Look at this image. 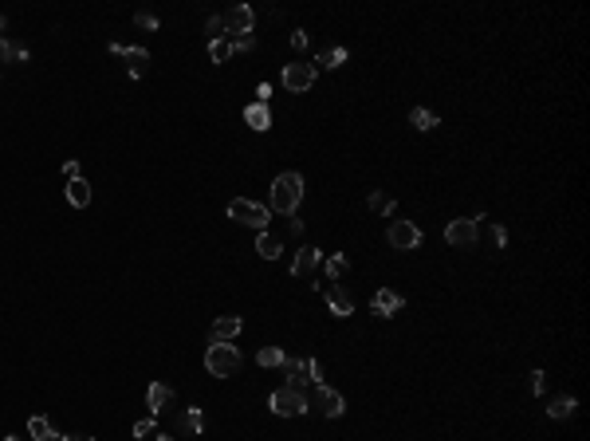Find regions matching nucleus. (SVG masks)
<instances>
[{
    "label": "nucleus",
    "instance_id": "f257e3e1",
    "mask_svg": "<svg viewBox=\"0 0 590 441\" xmlns=\"http://www.w3.org/2000/svg\"><path fill=\"white\" fill-rule=\"evenodd\" d=\"M299 201H304V178H299V174H291V170L279 174V178L272 181V209L291 217V213L299 209Z\"/></svg>",
    "mask_w": 590,
    "mask_h": 441
},
{
    "label": "nucleus",
    "instance_id": "f03ea898",
    "mask_svg": "<svg viewBox=\"0 0 590 441\" xmlns=\"http://www.w3.org/2000/svg\"><path fill=\"white\" fill-rule=\"evenodd\" d=\"M240 351L232 347V343H209V351H205V371L213 374V378H232L236 371H240Z\"/></svg>",
    "mask_w": 590,
    "mask_h": 441
},
{
    "label": "nucleus",
    "instance_id": "7ed1b4c3",
    "mask_svg": "<svg viewBox=\"0 0 590 441\" xmlns=\"http://www.w3.org/2000/svg\"><path fill=\"white\" fill-rule=\"evenodd\" d=\"M268 217H272V209L260 205V201H248V197H232V201H228V220H236V225L268 233Z\"/></svg>",
    "mask_w": 590,
    "mask_h": 441
},
{
    "label": "nucleus",
    "instance_id": "20e7f679",
    "mask_svg": "<svg viewBox=\"0 0 590 441\" xmlns=\"http://www.w3.org/2000/svg\"><path fill=\"white\" fill-rule=\"evenodd\" d=\"M476 237H481V225H476V217H456L445 225V245L453 248H472L476 245Z\"/></svg>",
    "mask_w": 590,
    "mask_h": 441
},
{
    "label": "nucleus",
    "instance_id": "39448f33",
    "mask_svg": "<svg viewBox=\"0 0 590 441\" xmlns=\"http://www.w3.org/2000/svg\"><path fill=\"white\" fill-rule=\"evenodd\" d=\"M268 406H272V414H279V418H299V414H307L304 390H291V386H284V390L272 394Z\"/></svg>",
    "mask_w": 590,
    "mask_h": 441
},
{
    "label": "nucleus",
    "instance_id": "423d86ee",
    "mask_svg": "<svg viewBox=\"0 0 590 441\" xmlns=\"http://www.w3.org/2000/svg\"><path fill=\"white\" fill-rule=\"evenodd\" d=\"M386 240H390V248H397V253H413V248L422 245V229H417L413 220H390Z\"/></svg>",
    "mask_w": 590,
    "mask_h": 441
},
{
    "label": "nucleus",
    "instance_id": "0eeeda50",
    "mask_svg": "<svg viewBox=\"0 0 590 441\" xmlns=\"http://www.w3.org/2000/svg\"><path fill=\"white\" fill-rule=\"evenodd\" d=\"M284 91L291 95H304L315 87V63H284Z\"/></svg>",
    "mask_w": 590,
    "mask_h": 441
},
{
    "label": "nucleus",
    "instance_id": "6e6552de",
    "mask_svg": "<svg viewBox=\"0 0 590 441\" xmlns=\"http://www.w3.org/2000/svg\"><path fill=\"white\" fill-rule=\"evenodd\" d=\"M315 406H319V414H323V418H338V414H346V398L335 390V386H327V382H319V386H315Z\"/></svg>",
    "mask_w": 590,
    "mask_h": 441
},
{
    "label": "nucleus",
    "instance_id": "1a4fd4ad",
    "mask_svg": "<svg viewBox=\"0 0 590 441\" xmlns=\"http://www.w3.org/2000/svg\"><path fill=\"white\" fill-rule=\"evenodd\" d=\"M220 20H225V36H252V24H256V16H252V9H248V4L228 9Z\"/></svg>",
    "mask_w": 590,
    "mask_h": 441
},
{
    "label": "nucleus",
    "instance_id": "9d476101",
    "mask_svg": "<svg viewBox=\"0 0 590 441\" xmlns=\"http://www.w3.org/2000/svg\"><path fill=\"white\" fill-rule=\"evenodd\" d=\"M110 51H114L118 60H127L130 79H142V75H146V63H150V51H146V48H127V43H110Z\"/></svg>",
    "mask_w": 590,
    "mask_h": 441
},
{
    "label": "nucleus",
    "instance_id": "9b49d317",
    "mask_svg": "<svg viewBox=\"0 0 590 441\" xmlns=\"http://www.w3.org/2000/svg\"><path fill=\"white\" fill-rule=\"evenodd\" d=\"M405 307V299L397 296L394 288H378L374 292V299H370V312L378 315V319H390V315H397Z\"/></svg>",
    "mask_w": 590,
    "mask_h": 441
},
{
    "label": "nucleus",
    "instance_id": "f8f14e48",
    "mask_svg": "<svg viewBox=\"0 0 590 441\" xmlns=\"http://www.w3.org/2000/svg\"><path fill=\"white\" fill-rule=\"evenodd\" d=\"M319 264H323V253L319 248H311V245H304L299 253H295V260H291V276L295 280H304V276H311Z\"/></svg>",
    "mask_w": 590,
    "mask_h": 441
},
{
    "label": "nucleus",
    "instance_id": "ddd939ff",
    "mask_svg": "<svg viewBox=\"0 0 590 441\" xmlns=\"http://www.w3.org/2000/svg\"><path fill=\"white\" fill-rule=\"evenodd\" d=\"M323 296H327V307H331V315H338V319H346V315H354V299L346 296V288H343V284H327V288H323Z\"/></svg>",
    "mask_w": 590,
    "mask_h": 441
},
{
    "label": "nucleus",
    "instance_id": "4468645a",
    "mask_svg": "<svg viewBox=\"0 0 590 441\" xmlns=\"http://www.w3.org/2000/svg\"><path fill=\"white\" fill-rule=\"evenodd\" d=\"M240 327H245L240 315H220V319L209 327V343H232L236 335H240Z\"/></svg>",
    "mask_w": 590,
    "mask_h": 441
},
{
    "label": "nucleus",
    "instance_id": "2eb2a0df",
    "mask_svg": "<svg viewBox=\"0 0 590 441\" xmlns=\"http://www.w3.org/2000/svg\"><path fill=\"white\" fill-rule=\"evenodd\" d=\"M169 402H173V390H169L166 382H150V390H146V410H150V414L158 418L161 410L169 406Z\"/></svg>",
    "mask_w": 590,
    "mask_h": 441
},
{
    "label": "nucleus",
    "instance_id": "dca6fc26",
    "mask_svg": "<svg viewBox=\"0 0 590 441\" xmlns=\"http://www.w3.org/2000/svg\"><path fill=\"white\" fill-rule=\"evenodd\" d=\"M245 122L264 134V130H272V110L264 107V102H248V107H245Z\"/></svg>",
    "mask_w": 590,
    "mask_h": 441
},
{
    "label": "nucleus",
    "instance_id": "f3484780",
    "mask_svg": "<svg viewBox=\"0 0 590 441\" xmlns=\"http://www.w3.org/2000/svg\"><path fill=\"white\" fill-rule=\"evenodd\" d=\"M32 51L24 48L20 40H0V63H28Z\"/></svg>",
    "mask_w": 590,
    "mask_h": 441
},
{
    "label": "nucleus",
    "instance_id": "a211bd4d",
    "mask_svg": "<svg viewBox=\"0 0 590 441\" xmlns=\"http://www.w3.org/2000/svg\"><path fill=\"white\" fill-rule=\"evenodd\" d=\"M346 268H350V260H346V253H335L323 260V272H327V284H338V276H346Z\"/></svg>",
    "mask_w": 590,
    "mask_h": 441
},
{
    "label": "nucleus",
    "instance_id": "6ab92c4d",
    "mask_svg": "<svg viewBox=\"0 0 590 441\" xmlns=\"http://www.w3.org/2000/svg\"><path fill=\"white\" fill-rule=\"evenodd\" d=\"M68 201L75 205V209H87V205H91V186H87L83 178H79V181H68Z\"/></svg>",
    "mask_w": 590,
    "mask_h": 441
},
{
    "label": "nucleus",
    "instance_id": "aec40b11",
    "mask_svg": "<svg viewBox=\"0 0 590 441\" xmlns=\"http://www.w3.org/2000/svg\"><path fill=\"white\" fill-rule=\"evenodd\" d=\"M181 430L186 433H205V414H201V406H189V410H181Z\"/></svg>",
    "mask_w": 590,
    "mask_h": 441
},
{
    "label": "nucleus",
    "instance_id": "412c9836",
    "mask_svg": "<svg viewBox=\"0 0 590 441\" xmlns=\"http://www.w3.org/2000/svg\"><path fill=\"white\" fill-rule=\"evenodd\" d=\"M579 410V402L571 398V394H563V398H551V406H547V414L555 418V422H567V418Z\"/></svg>",
    "mask_w": 590,
    "mask_h": 441
},
{
    "label": "nucleus",
    "instance_id": "4be33fe9",
    "mask_svg": "<svg viewBox=\"0 0 590 441\" xmlns=\"http://www.w3.org/2000/svg\"><path fill=\"white\" fill-rule=\"evenodd\" d=\"M28 433H32V441H55L59 437V433L51 430V422H48V418H40V414L28 418Z\"/></svg>",
    "mask_w": 590,
    "mask_h": 441
},
{
    "label": "nucleus",
    "instance_id": "5701e85b",
    "mask_svg": "<svg viewBox=\"0 0 590 441\" xmlns=\"http://www.w3.org/2000/svg\"><path fill=\"white\" fill-rule=\"evenodd\" d=\"M409 127L413 130H433V127H441V119L433 115V110H425V107H413L409 110Z\"/></svg>",
    "mask_w": 590,
    "mask_h": 441
},
{
    "label": "nucleus",
    "instance_id": "b1692460",
    "mask_svg": "<svg viewBox=\"0 0 590 441\" xmlns=\"http://www.w3.org/2000/svg\"><path fill=\"white\" fill-rule=\"evenodd\" d=\"M315 63H319L323 71L343 68V63H346V48H327V51H319V55H315Z\"/></svg>",
    "mask_w": 590,
    "mask_h": 441
},
{
    "label": "nucleus",
    "instance_id": "393cba45",
    "mask_svg": "<svg viewBox=\"0 0 590 441\" xmlns=\"http://www.w3.org/2000/svg\"><path fill=\"white\" fill-rule=\"evenodd\" d=\"M256 253H260L264 260H276V256L284 253V245H279V237H272V233H260V237H256Z\"/></svg>",
    "mask_w": 590,
    "mask_h": 441
},
{
    "label": "nucleus",
    "instance_id": "a878e982",
    "mask_svg": "<svg viewBox=\"0 0 590 441\" xmlns=\"http://www.w3.org/2000/svg\"><path fill=\"white\" fill-rule=\"evenodd\" d=\"M366 205H370L374 213H386V217H390L397 201H394V197H390V193H370V197H366Z\"/></svg>",
    "mask_w": 590,
    "mask_h": 441
},
{
    "label": "nucleus",
    "instance_id": "bb28decb",
    "mask_svg": "<svg viewBox=\"0 0 590 441\" xmlns=\"http://www.w3.org/2000/svg\"><path fill=\"white\" fill-rule=\"evenodd\" d=\"M256 363H260V366H284V363H287V355H284L279 347H264L260 355H256Z\"/></svg>",
    "mask_w": 590,
    "mask_h": 441
},
{
    "label": "nucleus",
    "instance_id": "cd10ccee",
    "mask_svg": "<svg viewBox=\"0 0 590 441\" xmlns=\"http://www.w3.org/2000/svg\"><path fill=\"white\" fill-rule=\"evenodd\" d=\"M209 55H213V63H225L228 55H232V48H228V40H209Z\"/></svg>",
    "mask_w": 590,
    "mask_h": 441
},
{
    "label": "nucleus",
    "instance_id": "c85d7f7f",
    "mask_svg": "<svg viewBox=\"0 0 590 441\" xmlns=\"http://www.w3.org/2000/svg\"><path fill=\"white\" fill-rule=\"evenodd\" d=\"M304 374H307V382H311V386H319V382H323V363H319V358H304Z\"/></svg>",
    "mask_w": 590,
    "mask_h": 441
},
{
    "label": "nucleus",
    "instance_id": "c756f323",
    "mask_svg": "<svg viewBox=\"0 0 590 441\" xmlns=\"http://www.w3.org/2000/svg\"><path fill=\"white\" fill-rule=\"evenodd\" d=\"M134 24H138V28H146V32H158L161 20L154 16V12H134Z\"/></svg>",
    "mask_w": 590,
    "mask_h": 441
},
{
    "label": "nucleus",
    "instance_id": "7c9ffc66",
    "mask_svg": "<svg viewBox=\"0 0 590 441\" xmlns=\"http://www.w3.org/2000/svg\"><path fill=\"white\" fill-rule=\"evenodd\" d=\"M228 48H232V55H236V51H252L256 48V36H232V40H228Z\"/></svg>",
    "mask_w": 590,
    "mask_h": 441
},
{
    "label": "nucleus",
    "instance_id": "2f4dec72",
    "mask_svg": "<svg viewBox=\"0 0 590 441\" xmlns=\"http://www.w3.org/2000/svg\"><path fill=\"white\" fill-rule=\"evenodd\" d=\"M527 386H531V394H543V390H547V374H543V371H531V374H527Z\"/></svg>",
    "mask_w": 590,
    "mask_h": 441
},
{
    "label": "nucleus",
    "instance_id": "473e14b6",
    "mask_svg": "<svg viewBox=\"0 0 590 441\" xmlns=\"http://www.w3.org/2000/svg\"><path fill=\"white\" fill-rule=\"evenodd\" d=\"M63 178H68V181H79V178H83V166H79L75 158H71V161H63Z\"/></svg>",
    "mask_w": 590,
    "mask_h": 441
},
{
    "label": "nucleus",
    "instance_id": "72a5a7b5",
    "mask_svg": "<svg viewBox=\"0 0 590 441\" xmlns=\"http://www.w3.org/2000/svg\"><path fill=\"white\" fill-rule=\"evenodd\" d=\"M205 28H209L213 40H225V20H220V16H209V24H205Z\"/></svg>",
    "mask_w": 590,
    "mask_h": 441
},
{
    "label": "nucleus",
    "instance_id": "f704fd0d",
    "mask_svg": "<svg viewBox=\"0 0 590 441\" xmlns=\"http://www.w3.org/2000/svg\"><path fill=\"white\" fill-rule=\"evenodd\" d=\"M154 433V418H142V422H134V437H150Z\"/></svg>",
    "mask_w": 590,
    "mask_h": 441
},
{
    "label": "nucleus",
    "instance_id": "c9c22d12",
    "mask_svg": "<svg viewBox=\"0 0 590 441\" xmlns=\"http://www.w3.org/2000/svg\"><path fill=\"white\" fill-rule=\"evenodd\" d=\"M492 240H496L500 248H508V229L504 225H492Z\"/></svg>",
    "mask_w": 590,
    "mask_h": 441
},
{
    "label": "nucleus",
    "instance_id": "e433bc0d",
    "mask_svg": "<svg viewBox=\"0 0 590 441\" xmlns=\"http://www.w3.org/2000/svg\"><path fill=\"white\" fill-rule=\"evenodd\" d=\"M268 99H272V83H260V87H256V102H264V107H268Z\"/></svg>",
    "mask_w": 590,
    "mask_h": 441
},
{
    "label": "nucleus",
    "instance_id": "4c0bfd02",
    "mask_svg": "<svg viewBox=\"0 0 590 441\" xmlns=\"http://www.w3.org/2000/svg\"><path fill=\"white\" fill-rule=\"evenodd\" d=\"M291 48L304 51V48H307V32H291Z\"/></svg>",
    "mask_w": 590,
    "mask_h": 441
},
{
    "label": "nucleus",
    "instance_id": "58836bf2",
    "mask_svg": "<svg viewBox=\"0 0 590 441\" xmlns=\"http://www.w3.org/2000/svg\"><path fill=\"white\" fill-rule=\"evenodd\" d=\"M4 28H9V20H4V16H0V40H4Z\"/></svg>",
    "mask_w": 590,
    "mask_h": 441
},
{
    "label": "nucleus",
    "instance_id": "ea45409f",
    "mask_svg": "<svg viewBox=\"0 0 590 441\" xmlns=\"http://www.w3.org/2000/svg\"><path fill=\"white\" fill-rule=\"evenodd\" d=\"M154 441H173V437H166V433H158V437H154Z\"/></svg>",
    "mask_w": 590,
    "mask_h": 441
},
{
    "label": "nucleus",
    "instance_id": "a19ab883",
    "mask_svg": "<svg viewBox=\"0 0 590 441\" xmlns=\"http://www.w3.org/2000/svg\"><path fill=\"white\" fill-rule=\"evenodd\" d=\"M55 441H79V437H55Z\"/></svg>",
    "mask_w": 590,
    "mask_h": 441
},
{
    "label": "nucleus",
    "instance_id": "79ce46f5",
    "mask_svg": "<svg viewBox=\"0 0 590 441\" xmlns=\"http://www.w3.org/2000/svg\"><path fill=\"white\" fill-rule=\"evenodd\" d=\"M4 441H20V437H4Z\"/></svg>",
    "mask_w": 590,
    "mask_h": 441
},
{
    "label": "nucleus",
    "instance_id": "37998d69",
    "mask_svg": "<svg viewBox=\"0 0 590 441\" xmlns=\"http://www.w3.org/2000/svg\"><path fill=\"white\" fill-rule=\"evenodd\" d=\"M91 441H95V437H91Z\"/></svg>",
    "mask_w": 590,
    "mask_h": 441
}]
</instances>
